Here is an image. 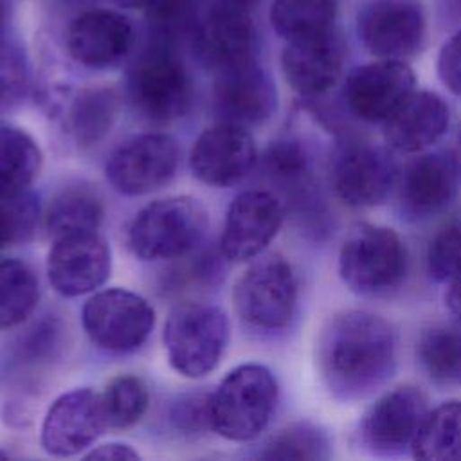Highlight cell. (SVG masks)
Masks as SVG:
<instances>
[{
  "label": "cell",
  "instance_id": "obj_1",
  "mask_svg": "<svg viewBox=\"0 0 461 461\" xmlns=\"http://www.w3.org/2000/svg\"><path fill=\"white\" fill-rule=\"evenodd\" d=\"M317 366L324 385L342 402L373 394L396 367L391 324L366 310L335 313L321 331Z\"/></svg>",
  "mask_w": 461,
  "mask_h": 461
},
{
  "label": "cell",
  "instance_id": "obj_2",
  "mask_svg": "<svg viewBox=\"0 0 461 461\" xmlns=\"http://www.w3.org/2000/svg\"><path fill=\"white\" fill-rule=\"evenodd\" d=\"M126 94L135 112L155 124L184 117L193 104V79L175 43L151 36L131 59Z\"/></svg>",
  "mask_w": 461,
  "mask_h": 461
},
{
  "label": "cell",
  "instance_id": "obj_3",
  "mask_svg": "<svg viewBox=\"0 0 461 461\" xmlns=\"http://www.w3.org/2000/svg\"><path fill=\"white\" fill-rule=\"evenodd\" d=\"M277 403V382L261 364H241L229 371L209 394L211 429L236 443L258 438Z\"/></svg>",
  "mask_w": 461,
  "mask_h": 461
},
{
  "label": "cell",
  "instance_id": "obj_4",
  "mask_svg": "<svg viewBox=\"0 0 461 461\" xmlns=\"http://www.w3.org/2000/svg\"><path fill=\"white\" fill-rule=\"evenodd\" d=\"M207 229V211L193 196H167L142 207L131 220L126 243L144 261L191 254Z\"/></svg>",
  "mask_w": 461,
  "mask_h": 461
},
{
  "label": "cell",
  "instance_id": "obj_5",
  "mask_svg": "<svg viewBox=\"0 0 461 461\" xmlns=\"http://www.w3.org/2000/svg\"><path fill=\"white\" fill-rule=\"evenodd\" d=\"M405 272V243L389 227L358 223L340 245L339 276L355 294H387L403 281Z\"/></svg>",
  "mask_w": 461,
  "mask_h": 461
},
{
  "label": "cell",
  "instance_id": "obj_6",
  "mask_svg": "<svg viewBox=\"0 0 461 461\" xmlns=\"http://www.w3.org/2000/svg\"><path fill=\"white\" fill-rule=\"evenodd\" d=\"M229 319L214 304L182 303L164 324V349L169 366L185 378H202L216 369L227 342Z\"/></svg>",
  "mask_w": 461,
  "mask_h": 461
},
{
  "label": "cell",
  "instance_id": "obj_7",
  "mask_svg": "<svg viewBox=\"0 0 461 461\" xmlns=\"http://www.w3.org/2000/svg\"><path fill=\"white\" fill-rule=\"evenodd\" d=\"M234 310L243 322L263 331L283 330L297 306V281L292 265L279 254L254 261L236 281Z\"/></svg>",
  "mask_w": 461,
  "mask_h": 461
},
{
  "label": "cell",
  "instance_id": "obj_8",
  "mask_svg": "<svg viewBox=\"0 0 461 461\" xmlns=\"http://www.w3.org/2000/svg\"><path fill=\"white\" fill-rule=\"evenodd\" d=\"M189 40L198 61L212 74L258 58L252 11L240 5L200 0Z\"/></svg>",
  "mask_w": 461,
  "mask_h": 461
},
{
  "label": "cell",
  "instance_id": "obj_9",
  "mask_svg": "<svg viewBox=\"0 0 461 461\" xmlns=\"http://www.w3.org/2000/svg\"><path fill=\"white\" fill-rule=\"evenodd\" d=\"M81 321L90 340L112 353L139 349L155 326L153 306L126 288L95 292L83 306Z\"/></svg>",
  "mask_w": 461,
  "mask_h": 461
},
{
  "label": "cell",
  "instance_id": "obj_10",
  "mask_svg": "<svg viewBox=\"0 0 461 461\" xmlns=\"http://www.w3.org/2000/svg\"><path fill=\"white\" fill-rule=\"evenodd\" d=\"M355 29L373 56L403 59L423 47L427 20L420 0H366L357 11Z\"/></svg>",
  "mask_w": 461,
  "mask_h": 461
},
{
  "label": "cell",
  "instance_id": "obj_11",
  "mask_svg": "<svg viewBox=\"0 0 461 461\" xmlns=\"http://www.w3.org/2000/svg\"><path fill=\"white\" fill-rule=\"evenodd\" d=\"M178 157V146L173 137L157 131L140 133L113 149L104 175L121 194H148L175 176Z\"/></svg>",
  "mask_w": 461,
  "mask_h": 461
},
{
  "label": "cell",
  "instance_id": "obj_12",
  "mask_svg": "<svg viewBox=\"0 0 461 461\" xmlns=\"http://www.w3.org/2000/svg\"><path fill=\"white\" fill-rule=\"evenodd\" d=\"M427 412V398L418 387H394L364 412L358 441L376 456L402 454L412 447Z\"/></svg>",
  "mask_w": 461,
  "mask_h": 461
},
{
  "label": "cell",
  "instance_id": "obj_13",
  "mask_svg": "<svg viewBox=\"0 0 461 461\" xmlns=\"http://www.w3.org/2000/svg\"><path fill=\"white\" fill-rule=\"evenodd\" d=\"M330 178L335 194L346 205L375 207L396 185L398 167L385 148L353 142L335 153Z\"/></svg>",
  "mask_w": 461,
  "mask_h": 461
},
{
  "label": "cell",
  "instance_id": "obj_14",
  "mask_svg": "<svg viewBox=\"0 0 461 461\" xmlns=\"http://www.w3.org/2000/svg\"><path fill=\"white\" fill-rule=\"evenodd\" d=\"M416 77L403 59H384L355 67L344 81L348 110L366 122L387 121L414 92Z\"/></svg>",
  "mask_w": 461,
  "mask_h": 461
},
{
  "label": "cell",
  "instance_id": "obj_15",
  "mask_svg": "<svg viewBox=\"0 0 461 461\" xmlns=\"http://www.w3.org/2000/svg\"><path fill=\"white\" fill-rule=\"evenodd\" d=\"M212 76V108L218 121L249 128L263 124L276 113L277 88L258 58Z\"/></svg>",
  "mask_w": 461,
  "mask_h": 461
},
{
  "label": "cell",
  "instance_id": "obj_16",
  "mask_svg": "<svg viewBox=\"0 0 461 461\" xmlns=\"http://www.w3.org/2000/svg\"><path fill=\"white\" fill-rule=\"evenodd\" d=\"M108 429L103 398L81 387L58 396L49 407L40 430L47 454L70 457L86 450Z\"/></svg>",
  "mask_w": 461,
  "mask_h": 461
},
{
  "label": "cell",
  "instance_id": "obj_17",
  "mask_svg": "<svg viewBox=\"0 0 461 461\" xmlns=\"http://www.w3.org/2000/svg\"><path fill=\"white\" fill-rule=\"evenodd\" d=\"M110 268V247L97 230L52 240L47 256V276L59 295L77 297L97 290L108 279Z\"/></svg>",
  "mask_w": 461,
  "mask_h": 461
},
{
  "label": "cell",
  "instance_id": "obj_18",
  "mask_svg": "<svg viewBox=\"0 0 461 461\" xmlns=\"http://www.w3.org/2000/svg\"><path fill=\"white\" fill-rule=\"evenodd\" d=\"M258 164L254 137L247 128L218 121L193 142L189 166L193 175L212 187L241 182Z\"/></svg>",
  "mask_w": 461,
  "mask_h": 461
},
{
  "label": "cell",
  "instance_id": "obj_19",
  "mask_svg": "<svg viewBox=\"0 0 461 461\" xmlns=\"http://www.w3.org/2000/svg\"><path fill=\"white\" fill-rule=\"evenodd\" d=\"M283 223V203L267 189L240 193L229 205L220 252L229 261L258 258L276 238Z\"/></svg>",
  "mask_w": 461,
  "mask_h": 461
},
{
  "label": "cell",
  "instance_id": "obj_20",
  "mask_svg": "<svg viewBox=\"0 0 461 461\" xmlns=\"http://www.w3.org/2000/svg\"><path fill=\"white\" fill-rule=\"evenodd\" d=\"M65 45L76 63L92 70H106L131 54L135 29L119 11L88 9L68 23Z\"/></svg>",
  "mask_w": 461,
  "mask_h": 461
},
{
  "label": "cell",
  "instance_id": "obj_21",
  "mask_svg": "<svg viewBox=\"0 0 461 461\" xmlns=\"http://www.w3.org/2000/svg\"><path fill=\"white\" fill-rule=\"evenodd\" d=\"M461 166L452 153H425L398 176V202L409 220H425L450 205L459 189Z\"/></svg>",
  "mask_w": 461,
  "mask_h": 461
},
{
  "label": "cell",
  "instance_id": "obj_22",
  "mask_svg": "<svg viewBox=\"0 0 461 461\" xmlns=\"http://www.w3.org/2000/svg\"><path fill=\"white\" fill-rule=\"evenodd\" d=\"M346 45L335 29L286 41L281 54V68L286 83L303 97H317L326 94L344 70Z\"/></svg>",
  "mask_w": 461,
  "mask_h": 461
},
{
  "label": "cell",
  "instance_id": "obj_23",
  "mask_svg": "<svg viewBox=\"0 0 461 461\" xmlns=\"http://www.w3.org/2000/svg\"><path fill=\"white\" fill-rule=\"evenodd\" d=\"M450 112L434 92H412L409 99L384 121V139L402 153H420L438 142L447 131Z\"/></svg>",
  "mask_w": 461,
  "mask_h": 461
},
{
  "label": "cell",
  "instance_id": "obj_24",
  "mask_svg": "<svg viewBox=\"0 0 461 461\" xmlns=\"http://www.w3.org/2000/svg\"><path fill=\"white\" fill-rule=\"evenodd\" d=\"M119 95L108 86H90L76 94L68 108V130L79 148L97 146L113 128Z\"/></svg>",
  "mask_w": 461,
  "mask_h": 461
},
{
  "label": "cell",
  "instance_id": "obj_25",
  "mask_svg": "<svg viewBox=\"0 0 461 461\" xmlns=\"http://www.w3.org/2000/svg\"><path fill=\"white\" fill-rule=\"evenodd\" d=\"M41 162V149L25 130L0 124V198L27 193Z\"/></svg>",
  "mask_w": 461,
  "mask_h": 461
},
{
  "label": "cell",
  "instance_id": "obj_26",
  "mask_svg": "<svg viewBox=\"0 0 461 461\" xmlns=\"http://www.w3.org/2000/svg\"><path fill=\"white\" fill-rule=\"evenodd\" d=\"M339 0H274L270 23L279 38L295 41L335 29Z\"/></svg>",
  "mask_w": 461,
  "mask_h": 461
},
{
  "label": "cell",
  "instance_id": "obj_27",
  "mask_svg": "<svg viewBox=\"0 0 461 461\" xmlns=\"http://www.w3.org/2000/svg\"><path fill=\"white\" fill-rule=\"evenodd\" d=\"M101 198L85 185H70L61 189L45 211V229L49 236L59 238L74 232L97 230L103 221Z\"/></svg>",
  "mask_w": 461,
  "mask_h": 461
},
{
  "label": "cell",
  "instance_id": "obj_28",
  "mask_svg": "<svg viewBox=\"0 0 461 461\" xmlns=\"http://www.w3.org/2000/svg\"><path fill=\"white\" fill-rule=\"evenodd\" d=\"M425 375L447 387H461V326L438 324L425 330L416 344Z\"/></svg>",
  "mask_w": 461,
  "mask_h": 461
},
{
  "label": "cell",
  "instance_id": "obj_29",
  "mask_svg": "<svg viewBox=\"0 0 461 461\" xmlns=\"http://www.w3.org/2000/svg\"><path fill=\"white\" fill-rule=\"evenodd\" d=\"M411 450L425 461L461 459V402H443L429 411Z\"/></svg>",
  "mask_w": 461,
  "mask_h": 461
},
{
  "label": "cell",
  "instance_id": "obj_30",
  "mask_svg": "<svg viewBox=\"0 0 461 461\" xmlns=\"http://www.w3.org/2000/svg\"><path fill=\"white\" fill-rule=\"evenodd\" d=\"M38 297V277L29 265L0 259V330L22 324L36 308Z\"/></svg>",
  "mask_w": 461,
  "mask_h": 461
},
{
  "label": "cell",
  "instance_id": "obj_31",
  "mask_svg": "<svg viewBox=\"0 0 461 461\" xmlns=\"http://www.w3.org/2000/svg\"><path fill=\"white\" fill-rule=\"evenodd\" d=\"M259 162L265 178L288 196L301 194L310 184V155L297 139L274 140Z\"/></svg>",
  "mask_w": 461,
  "mask_h": 461
},
{
  "label": "cell",
  "instance_id": "obj_32",
  "mask_svg": "<svg viewBox=\"0 0 461 461\" xmlns=\"http://www.w3.org/2000/svg\"><path fill=\"white\" fill-rule=\"evenodd\" d=\"M108 429H128L148 411L149 393L142 378L119 375L108 382L101 393Z\"/></svg>",
  "mask_w": 461,
  "mask_h": 461
},
{
  "label": "cell",
  "instance_id": "obj_33",
  "mask_svg": "<svg viewBox=\"0 0 461 461\" xmlns=\"http://www.w3.org/2000/svg\"><path fill=\"white\" fill-rule=\"evenodd\" d=\"M328 456V434L310 421H297L281 429L259 452L263 459H326Z\"/></svg>",
  "mask_w": 461,
  "mask_h": 461
},
{
  "label": "cell",
  "instance_id": "obj_34",
  "mask_svg": "<svg viewBox=\"0 0 461 461\" xmlns=\"http://www.w3.org/2000/svg\"><path fill=\"white\" fill-rule=\"evenodd\" d=\"M29 86V63L22 45L0 34V108L18 103Z\"/></svg>",
  "mask_w": 461,
  "mask_h": 461
},
{
  "label": "cell",
  "instance_id": "obj_35",
  "mask_svg": "<svg viewBox=\"0 0 461 461\" xmlns=\"http://www.w3.org/2000/svg\"><path fill=\"white\" fill-rule=\"evenodd\" d=\"M38 223V203L27 194L0 198V250L27 240Z\"/></svg>",
  "mask_w": 461,
  "mask_h": 461
},
{
  "label": "cell",
  "instance_id": "obj_36",
  "mask_svg": "<svg viewBox=\"0 0 461 461\" xmlns=\"http://www.w3.org/2000/svg\"><path fill=\"white\" fill-rule=\"evenodd\" d=\"M427 270L432 279L448 283L461 272V221L441 229L427 250Z\"/></svg>",
  "mask_w": 461,
  "mask_h": 461
},
{
  "label": "cell",
  "instance_id": "obj_37",
  "mask_svg": "<svg viewBox=\"0 0 461 461\" xmlns=\"http://www.w3.org/2000/svg\"><path fill=\"white\" fill-rule=\"evenodd\" d=\"M436 70L443 86L454 95H461V29L441 45Z\"/></svg>",
  "mask_w": 461,
  "mask_h": 461
},
{
  "label": "cell",
  "instance_id": "obj_38",
  "mask_svg": "<svg viewBox=\"0 0 461 461\" xmlns=\"http://www.w3.org/2000/svg\"><path fill=\"white\" fill-rule=\"evenodd\" d=\"M175 425L185 432H198L209 423V396H184L173 409L171 414Z\"/></svg>",
  "mask_w": 461,
  "mask_h": 461
},
{
  "label": "cell",
  "instance_id": "obj_39",
  "mask_svg": "<svg viewBox=\"0 0 461 461\" xmlns=\"http://www.w3.org/2000/svg\"><path fill=\"white\" fill-rule=\"evenodd\" d=\"M86 459H113V461H126V459H139L137 450H133L126 443H103L95 448H92L86 456Z\"/></svg>",
  "mask_w": 461,
  "mask_h": 461
},
{
  "label": "cell",
  "instance_id": "obj_40",
  "mask_svg": "<svg viewBox=\"0 0 461 461\" xmlns=\"http://www.w3.org/2000/svg\"><path fill=\"white\" fill-rule=\"evenodd\" d=\"M447 285H448V288L445 294V304H447L448 312L457 321H461V272L456 277H452Z\"/></svg>",
  "mask_w": 461,
  "mask_h": 461
},
{
  "label": "cell",
  "instance_id": "obj_41",
  "mask_svg": "<svg viewBox=\"0 0 461 461\" xmlns=\"http://www.w3.org/2000/svg\"><path fill=\"white\" fill-rule=\"evenodd\" d=\"M113 5L122 9H140L146 11L155 0H110Z\"/></svg>",
  "mask_w": 461,
  "mask_h": 461
},
{
  "label": "cell",
  "instance_id": "obj_42",
  "mask_svg": "<svg viewBox=\"0 0 461 461\" xmlns=\"http://www.w3.org/2000/svg\"><path fill=\"white\" fill-rule=\"evenodd\" d=\"M218 2L232 4V5H240V7H245V9H250V11H254V7L258 5V2H259V0H218Z\"/></svg>",
  "mask_w": 461,
  "mask_h": 461
},
{
  "label": "cell",
  "instance_id": "obj_43",
  "mask_svg": "<svg viewBox=\"0 0 461 461\" xmlns=\"http://www.w3.org/2000/svg\"><path fill=\"white\" fill-rule=\"evenodd\" d=\"M454 158L457 160V164L461 166V126L457 130V135H456V144H454V151H452Z\"/></svg>",
  "mask_w": 461,
  "mask_h": 461
},
{
  "label": "cell",
  "instance_id": "obj_44",
  "mask_svg": "<svg viewBox=\"0 0 461 461\" xmlns=\"http://www.w3.org/2000/svg\"><path fill=\"white\" fill-rule=\"evenodd\" d=\"M5 23H7V5H5V0H0V34L5 32Z\"/></svg>",
  "mask_w": 461,
  "mask_h": 461
},
{
  "label": "cell",
  "instance_id": "obj_45",
  "mask_svg": "<svg viewBox=\"0 0 461 461\" xmlns=\"http://www.w3.org/2000/svg\"><path fill=\"white\" fill-rule=\"evenodd\" d=\"M7 457V452H4V450H0V459H5Z\"/></svg>",
  "mask_w": 461,
  "mask_h": 461
}]
</instances>
